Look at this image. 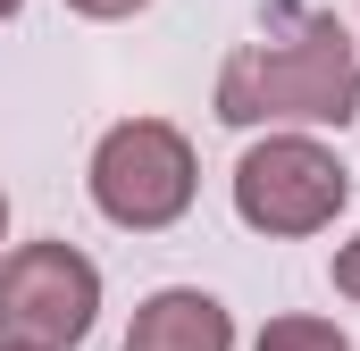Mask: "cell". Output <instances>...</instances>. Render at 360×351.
Instances as JSON below:
<instances>
[{"instance_id": "obj_5", "label": "cell", "mask_w": 360, "mask_h": 351, "mask_svg": "<svg viewBox=\"0 0 360 351\" xmlns=\"http://www.w3.org/2000/svg\"><path fill=\"white\" fill-rule=\"evenodd\" d=\"M126 351H235V318H226V301L201 293V284H160V293L134 310Z\"/></svg>"}, {"instance_id": "obj_1", "label": "cell", "mask_w": 360, "mask_h": 351, "mask_svg": "<svg viewBox=\"0 0 360 351\" xmlns=\"http://www.w3.org/2000/svg\"><path fill=\"white\" fill-rule=\"evenodd\" d=\"M210 109L226 126H352L360 109V42L302 0H276L269 25L218 67Z\"/></svg>"}, {"instance_id": "obj_3", "label": "cell", "mask_w": 360, "mask_h": 351, "mask_svg": "<svg viewBox=\"0 0 360 351\" xmlns=\"http://www.w3.org/2000/svg\"><path fill=\"white\" fill-rule=\"evenodd\" d=\"M344 201H352V168L302 126H269V143H252L235 159V218L252 234H276V243L319 234V226H335Z\"/></svg>"}, {"instance_id": "obj_6", "label": "cell", "mask_w": 360, "mask_h": 351, "mask_svg": "<svg viewBox=\"0 0 360 351\" xmlns=\"http://www.w3.org/2000/svg\"><path fill=\"white\" fill-rule=\"evenodd\" d=\"M252 351H352V335H344L335 318H302V310H293V318H269Z\"/></svg>"}, {"instance_id": "obj_11", "label": "cell", "mask_w": 360, "mask_h": 351, "mask_svg": "<svg viewBox=\"0 0 360 351\" xmlns=\"http://www.w3.org/2000/svg\"><path fill=\"white\" fill-rule=\"evenodd\" d=\"M352 42H360V34H352Z\"/></svg>"}, {"instance_id": "obj_10", "label": "cell", "mask_w": 360, "mask_h": 351, "mask_svg": "<svg viewBox=\"0 0 360 351\" xmlns=\"http://www.w3.org/2000/svg\"><path fill=\"white\" fill-rule=\"evenodd\" d=\"M0 243H8V201H0Z\"/></svg>"}, {"instance_id": "obj_8", "label": "cell", "mask_w": 360, "mask_h": 351, "mask_svg": "<svg viewBox=\"0 0 360 351\" xmlns=\"http://www.w3.org/2000/svg\"><path fill=\"white\" fill-rule=\"evenodd\" d=\"M335 293H344V301H360V234L335 251Z\"/></svg>"}, {"instance_id": "obj_2", "label": "cell", "mask_w": 360, "mask_h": 351, "mask_svg": "<svg viewBox=\"0 0 360 351\" xmlns=\"http://www.w3.org/2000/svg\"><path fill=\"white\" fill-rule=\"evenodd\" d=\"M84 184H92V209H101L109 226L160 234V226H176L184 209H193L201 168H193V143H184L168 117H126V126H109V134L92 143Z\"/></svg>"}, {"instance_id": "obj_9", "label": "cell", "mask_w": 360, "mask_h": 351, "mask_svg": "<svg viewBox=\"0 0 360 351\" xmlns=\"http://www.w3.org/2000/svg\"><path fill=\"white\" fill-rule=\"evenodd\" d=\"M17 8H25V0H0V25H8V17H17Z\"/></svg>"}, {"instance_id": "obj_7", "label": "cell", "mask_w": 360, "mask_h": 351, "mask_svg": "<svg viewBox=\"0 0 360 351\" xmlns=\"http://www.w3.org/2000/svg\"><path fill=\"white\" fill-rule=\"evenodd\" d=\"M76 17H92V25H117V17H143L151 0H68Z\"/></svg>"}, {"instance_id": "obj_4", "label": "cell", "mask_w": 360, "mask_h": 351, "mask_svg": "<svg viewBox=\"0 0 360 351\" xmlns=\"http://www.w3.org/2000/svg\"><path fill=\"white\" fill-rule=\"evenodd\" d=\"M101 318V267L76 243H17L0 260V351H76Z\"/></svg>"}]
</instances>
